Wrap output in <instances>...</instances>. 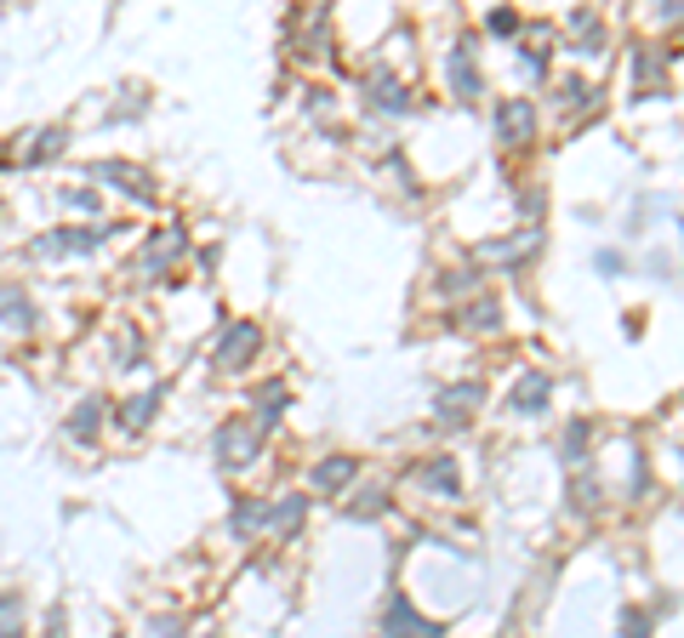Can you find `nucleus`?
Masks as SVG:
<instances>
[{
  "mask_svg": "<svg viewBox=\"0 0 684 638\" xmlns=\"http://www.w3.org/2000/svg\"><path fill=\"white\" fill-rule=\"evenodd\" d=\"M183 257V234L177 228H166V234H155L149 245L137 252V274H155V268H172Z\"/></svg>",
  "mask_w": 684,
  "mask_h": 638,
  "instance_id": "nucleus-10",
  "label": "nucleus"
},
{
  "mask_svg": "<svg viewBox=\"0 0 684 638\" xmlns=\"http://www.w3.org/2000/svg\"><path fill=\"white\" fill-rule=\"evenodd\" d=\"M155 638H183V621L177 616H155Z\"/></svg>",
  "mask_w": 684,
  "mask_h": 638,
  "instance_id": "nucleus-28",
  "label": "nucleus"
},
{
  "mask_svg": "<svg viewBox=\"0 0 684 638\" xmlns=\"http://www.w3.org/2000/svg\"><path fill=\"white\" fill-rule=\"evenodd\" d=\"M422 484H433L439 497H457L462 490V479H457V468H451V457H433L428 468H422Z\"/></svg>",
  "mask_w": 684,
  "mask_h": 638,
  "instance_id": "nucleus-20",
  "label": "nucleus"
},
{
  "mask_svg": "<svg viewBox=\"0 0 684 638\" xmlns=\"http://www.w3.org/2000/svg\"><path fill=\"white\" fill-rule=\"evenodd\" d=\"M46 638H69V610L63 605H46Z\"/></svg>",
  "mask_w": 684,
  "mask_h": 638,
  "instance_id": "nucleus-24",
  "label": "nucleus"
},
{
  "mask_svg": "<svg viewBox=\"0 0 684 638\" xmlns=\"http://www.w3.org/2000/svg\"><path fill=\"white\" fill-rule=\"evenodd\" d=\"M497 320H502V308H497V303H473V308H468V320H462V325H468V331H491V325H497Z\"/></svg>",
  "mask_w": 684,
  "mask_h": 638,
  "instance_id": "nucleus-22",
  "label": "nucleus"
},
{
  "mask_svg": "<svg viewBox=\"0 0 684 638\" xmlns=\"http://www.w3.org/2000/svg\"><path fill=\"white\" fill-rule=\"evenodd\" d=\"M97 183H115V188H126L131 200H143V206L155 200V177L143 171V166H126V160H104V166H97Z\"/></svg>",
  "mask_w": 684,
  "mask_h": 638,
  "instance_id": "nucleus-6",
  "label": "nucleus"
},
{
  "mask_svg": "<svg viewBox=\"0 0 684 638\" xmlns=\"http://www.w3.org/2000/svg\"><path fill=\"white\" fill-rule=\"evenodd\" d=\"M97 428H104V400L86 394V400L75 405V416H69V439H75V445H91Z\"/></svg>",
  "mask_w": 684,
  "mask_h": 638,
  "instance_id": "nucleus-11",
  "label": "nucleus"
},
{
  "mask_svg": "<svg viewBox=\"0 0 684 638\" xmlns=\"http://www.w3.org/2000/svg\"><path fill=\"white\" fill-rule=\"evenodd\" d=\"M451 86H457L462 104H479V69H473L468 46H457V52H451Z\"/></svg>",
  "mask_w": 684,
  "mask_h": 638,
  "instance_id": "nucleus-13",
  "label": "nucleus"
},
{
  "mask_svg": "<svg viewBox=\"0 0 684 638\" xmlns=\"http://www.w3.org/2000/svg\"><path fill=\"white\" fill-rule=\"evenodd\" d=\"M228 530L246 542V536H257V530H268V502H252V497H240L234 502V513H228Z\"/></svg>",
  "mask_w": 684,
  "mask_h": 638,
  "instance_id": "nucleus-12",
  "label": "nucleus"
},
{
  "mask_svg": "<svg viewBox=\"0 0 684 638\" xmlns=\"http://www.w3.org/2000/svg\"><path fill=\"white\" fill-rule=\"evenodd\" d=\"M622 632L627 638H651V616L645 610H622Z\"/></svg>",
  "mask_w": 684,
  "mask_h": 638,
  "instance_id": "nucleus-25",
  "label": "nucleus"
},
{
  "mask_svg": "<svg viewBox=\"0 0 684 638\" xmlns=\"http://www.w3.org/2000/svg\"><path fill=\"white\" fill-rule=\"evenodd\" d=\"M0 638H29V616L18 593H0Z\"/></svg>",
  "mask_w": 684,
  "mask_h": 638,
  "instance_id": "nucleus-19",
  "label": "nucleus"
},
{
  "mask_svg": "<svg viewBox=\"0 0 684 638\" xmlns=\"http://www.w3.org/2000/svg\"><path fill=\"white\" fill-rule=\"evenodd\" d=\"M382 638H446V627L417 616V605L405 593H394V599H388V610H382Z\"/></svg>",
  "mask_w": 684,
  "mask_h": 638,
  "instance_id": "nucleus-4",
  "label": "nucleus"
},
{
  "mask_svg": "<svg viewBox=\"0 0 684 638\" xmlns=\"http://www.w3.org/2000/svg\"><path fill=\"white\" fill-rule=\"evenodd\" d=\"M63 200H69V206H80V212H97V194H91V188H75V194L63 188Z\"/></svg>",
  "mask_w": 684,
  "mask_h": 638,
  "instance_id": "nucleus-27",
  "label": "nucleus"
},
{
  "mask_svg": "<svg viewBox=\"0 0 684 638\" xmlns=\"http://www.w3.org/2000/svg\"><path fill=\"white\" fill-rule=\"evenodd\" d=\"M349 513H354V519H377V513H382V490H365V497H360Z\"/></svg>",
  "mask_w": 684,
  "mask_h": 638,
  "instance_id": "nucleus-26",
  "label": "nucleus"
},
{
  "mask_svg": "<svg viewBox=\"0 0 684 638\" xmlns=\"http://www.w3.org/2000/svg\"><path fill=\"white\" fill-rule=\"evenodd\" d=\"M109 223H75V228H52V234H40L29 252L35 257H86V252H104L109 245Z\"/></svg>",
  "mask_w": 684,
  "mask_h": 638,
  "instance_id": "nucleus-2",
  "label": "nucleus"
},
{
  "mask_svg": "<svg viewBox=\"0 0 684 638\" xmlns=\"http://www.w3.org/2000/svg\"><path fill=\"white\" fill-rule=\"evenodd\" d=\"M257 342H263V336H257V325H252V320L228 325V331L217 336V349H212V365H217V371H228V376H234V371H246V365H252V354H257Z\"/></svg>",
  "mask_w": 684,
  "mask_h": 638,
  "instance_id": "nucleus-3",
  "label": "nucleus"
},
{
  "mask_svg": "<svg viewBox=\"0 0 684 638\" xmlns=\"http://www.w3.org/2000/svg\"><path fill=\"white\" fill-rule=\"evenodd\" d=\"M354 479V462L349 457H325L320 468H314V490H342Z\"/></svg>",
  "mask_w": 684,
  "mask_h": 638,
  "instance_id": "nucleus-21",
  "label": "nucleus"
},
{
  "mask_svg": "<svg viewBox=\"0 0 684 638\" xmlns=\"http://www.w3.org/2000/svg\"><path fill=\"white\" fill-rule=\"evenodd\" d=\"M548 400H554V376H548V371H525V376L514 382V411H519V416H543Z\"/></svg>",
  "mask_w": 684,
  "mask_h": 638,
  "instance_id": "nucleus-9",
  "label": "nucleus"
},
{
  "mask_svg": "<svg viewBox=\"0 0 684 638\" xmlns=\"http://www.w3.org/2000/svg\"><path fill=\"white\" fill-rule=\"evenodd\" d=\"M491 29H497V35H514L519 18H514V12H491Z\"/></svg>",
  "mask_w": 684,
  "mask_h": 638,
  "instance_id": "nucleus-29",
  "label": "nucleus"
},
{
  "mask_svg": "<svg viewBox=\"0 0 684 638\" xmlns=\"http://www.w3.org/2000/svg\"><path fill=\"white\" fill-rule=\"evenodd\" d=\"M160 394H166V387H143V394H131V400L120 405L126 428H149V416L160 411Z\"/></svg>",
  "mask_w": 684,
  "mask_h": 638,
  "instance_id": "nucleus-16",
  "label": "nucleus"
},
{
  "mask_svg": "<svg viewBox=\"0 0 684 638\" xmlns=\"http://www.w3.org/2000/svg\"><path fill=\"white\" fill-rule=\"evenodd\" d=\"M280 411H285V387L280 382H268V387H257V428L268 433V428H280Z\"/></svg>",
  "mask_w": 684,
  "mask_h": 638,
  "instance_id": "nucleus-18",
  "label": "nucleus"
},
{
  "mask_svg": "<svg viewBox=\"0 0 684 638\" xmlns=\"http://www.w3.org/2000/svg\"><path fill=\"white\" fill-rule=\"evenodd\" d=\"M536 131V115H530V104L525 97H502L497 104V137L508 143V149H519V143Z\"/></svg>",
  "mask_w": 684,
  "mask_h": 638,
  "instance_id": "nucleus-8",
  "label": "nucleus"
},
{
  "mask_svg": "<svg viewBox=\"0 0 684 638\" xmlns=\"http://www.w3.org/2000/svg\"><path fill=\"white\" fill-rule=\"evenodd\" d=\"M365 91H371V109H394V115L405 109V86H400L394 75H382V69L365 80Z\"/></svg>",
  "mask_w": 684,
  "mask_h": 638,
  "instance_id": "nucleus-14",
  "label": "nucleus"
},
{
  "mask_svg": "<svg viewBox=\"0 0 684 638\" xmlns=\"http://www.w3.org/2000/svg\"><path fill=\"white\" fill-rule=\"evenodd\" d=\"M565 457H570V462L588 457V422H570V433H565Z\"/></svg>",
  "mask_w": 684,
  "mask_h": 638,
  "instance_id": "nucleus-23",
  "label": "nucleus"
},
{
  "mask_svg": "<svg viewBox=\"0 0 684 638\" xmlns=\"http://www.w3.org/2000/svg\"><path fill=\"white\" fill-rule=\"evenodd\" d=\"M0 325L7 331H35V303H29V291L23 279H0Z\"/></svg>",
  "mask_w": 684,
  "mask_h": 638,
  "instance_id": "nucleus-7",
  "label": "nucleus"
},
{
  "mask_svg": "<svg viewBox=\"0 0 684 638\" xmlns=\"http://www.w3.org/2000/svg\"><path fill=\"white\" fill-rule=\"evenodd\" d=\"M303 513H309V502H303V497H280V502H268V530L291 536V530L303 524Z\"/></svg>",
  "mask_w": 684,
  "mask_h": 638,
  "instance_id": "nucleus-17",
  "label": "nucleus"
},
{
  "mask_svg": "<svg viewBox=\"0 0 684 638\" xmlns=\"http://www.w3.org/2000/svg\"><path fill=\"white\" fill-rule=\"evenodd\" d=\"M479 405H485V387L479 382H451V387H439V394H433V416L446 422V428H462Z\"/></svg>",
  "mask_w": 684,
  "mask_h": 638,
  "instance_id": "nucleus-5",
  "label": "nucleus"
},
{
  "mask_svg": "<svg viewBox=\"0 0 684 638\" xmlns=\"http://www.w3.org/2000/svg\"><path fill=\"white\" fill-rule=\"evenodd\" d=\"M217 462L228 468V473H240V468H252L257 457H263V428L252 422V416H228L223 428H217Z\"/></svg>",
  "mask_w": 684,
  "mask_h": 638,
  "instance_id": "nucleus-1",
  "label": "nucleus"
},
{
  "mask_svg": "<svg viewBox=\"0 0 684 638\" xmlns=\"http://www.w3.org/2000/svg\"><path fill=\"white\" fill-rule=\"evenodd\" d=\"M63 143H69V131H63V126H46V131L35 137V149H23V166H46V160H58V155H63Z\"/></svg>",
  "mask_w": 684,
  "mask_h": 638,
  "instance_id": "nucleus-15",
  "label": "nucleus"
}]
</instances>
